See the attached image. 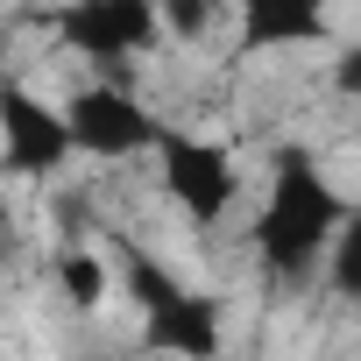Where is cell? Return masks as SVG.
I'll return each mask as SVG.
<instances>
[{
  "label": "cell",
  "mask_w": 361,
  "mask_h": 361,
  "mask_svg": "<svg viewBox=\"0 0 361 361\" xmlns=\"http://www.w3.org/2000/svg\"><path fill=\"white\" fill-rule=\"evenodd\" d=\"M347 213H354V206L340 199V185L319 170L312 149H298V142L276 149L269 192H262V206H255V255H262V269H269L276 283L312 276L319 255H333Z\"/></svg>",
  "instance_id": "obj_1"
},
{
  "label": "cell",
  "mask_w": 361,
  "mask_h": 361,
  "mask_svg": "<svg viewBox=\"0 0 361 361\" xmlns=\"http://www.w3.org/2000/svg\"><path fill=\"white\" fill-rule=\"evenodd\" d=\"M114 262H121L128 298L142 305V333H149L156 354H177V361H220V347H227L220 298L185 290V283L170 276V262H156V255H142V248H128V241L114 248Z\"/></svg>",
  "instance_id": "obj_2"
},
{
  "label": "cell",
  "mask_w": 361,
  "mask_h": 361,
  "mask_svg": "<svg viewBox=\"0 0 361 361\" xmlns=\"http://www.w3.org/2000/svg\"><path fill=\"white\" fill-rule=\"evenodd\" d=\"M156 177H163V199L185 213L192 227H220L241 199V170L220 142L206 135H185V128H163L156 142Z\"/></svg>",
  "instance_id": "obj_3"
},
{
  "label": "cell",
  "mask_w": 361,
  "mask_h": 361,
  "mask_svg": "<svg viewBox=\"0 0 361 361\" xmlns=\"http://www.w3.org/2000/svg\"><path fill=\"white\" fill-rule=\"evenodd\" d=\"M50 29L71 57H92V64H128L163 43L156 0H71V8L50 15Z\"/></svg>",
  "instance_id": "obj_4"
},
{
  "label": "cell",
  "mask_w": 361,
  "mask_h": 361,
  "mask_svg": "<svg viewBox=\"0 0 361 361\" xmlns=\"http://www.w3.org/2000/svg\"><path fill=\"white\" fill-rule=\"evenodd\" d=\"M71 156H78V142H71L64 106H50L22 78H0V163L15 177H57Z\"/></svg>",
  "instance_id": "obj_5"
},
{
  "label": "cell",
  "mask_w": 361,
  "mask_h": 361,
  "mask_svg": "<svg viewBox=\"0 0 361 361\" xmlns=\"http://www.w3.org/2000/svg\"><path fill=\"white\" fill-rule=\"evenodd\" d=\"M64 121H71L78 156H92V163H128V156L156 149L163 128H170V121H156L135 92H121V85H85V92H71Z\"/></svg>",
  "instance_id": "obj_6"
},
{
  "label": "cell",
  "mask_w": 361,
  "mask_h": 361,
  "mask_svg": "<svg viewBox=\"0 0 361 361\" xmlns=\"http://www.w3.org/2000/svg\"><path fill=\"white\" fill-rule=\"evenodd\" d=\"M234 43L255 50H305L326 36V0H234Z\"/></svg>",
  "instance_id": "obj_7"
},
{
  "label": "cell",
  "mask_w": 361,
  "mask_h": 361,
  "mask_svg": "<svg viewBox=\"0 0 361 361\" xmlns=\"http://www.w3.org/2000/svg\"><path fill=\"white\" fill-rule=\"evenodd\" d=\"M57 283H64L71 312H99V305H106V290H114L106 255H92V248H64V255H57Z\"/></svg>",
  "instance_id": "obj_8"
},
{
  "label": "cell",
  "mask_w": 361,
  "mask_h": 361,
  "mask_svg": "<svg viewBox=\"0 0 361 361\" xmlns=\"http://www.w3.org/2000/svg\"><path fill=\"white\" fill-rule=\"evenodd\" d=\"M326 283H333V298L361 305V206L347 213V227H340V241L326 255Z\"/></svg>",
  "instance_id": "obj_9"
},
{
  "label": "cell",
  "mask_w": 361,
  "mask_h": 361,
  "mask_svg": "<svg viewBox=\"0 0 361 361\" xmlns=\"http://www.w3.org/2000/svg\"><path fill=\"white\" fill-rule=\"evenodd\" d=\"M227 0H156V15H163V36H185V43H206V29L220 22Z\"/></svg>",
  "instance_id": "obj_10"
},
{
  "label": "cell",
  "mask_w": 361,
  "mask_h": 361,
  "mask_svg": "<svg viewBox=\"0 0 361 361\" xmlns=\"http://www.w3.org/2000/svg\"><path fill=\"white\" fill-rule=\"evenodd\" d=\"M333 92H340V99H361V43H347V50L333 57Z\"/></svg>",
  "instance_id": "obj_11"
},
{
  "label": "cell",
  "mask_w": 361,
  "mask_h": 361,
  "mask_svg": "<svg viewBox=\"0 0 361 361\" xmlns=\"http://www.w3.org/2000/svg\"><path fill=\"white\" fill-rule=\"evenodd\" d=\"M8 248H15V206L0 199V255H8Z\"/></svg>",
  "instance_id": "obj_12"
}]
</instances>
